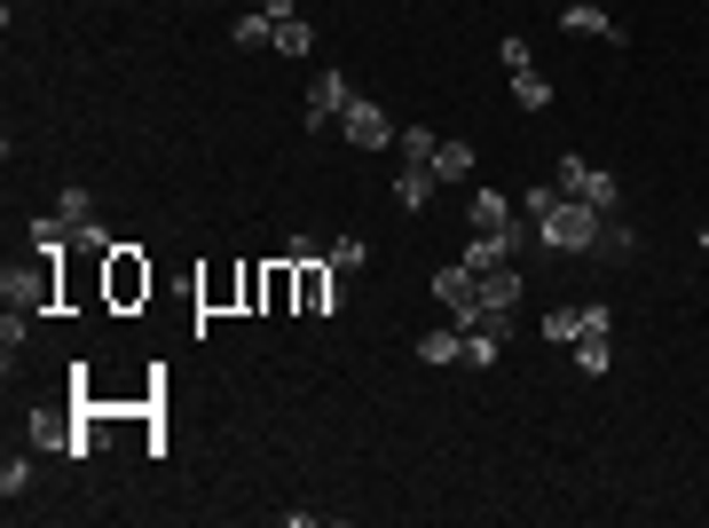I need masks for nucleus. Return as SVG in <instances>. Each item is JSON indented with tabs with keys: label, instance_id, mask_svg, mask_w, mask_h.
Instances as JSON below:
<instances>
[{
	"label": "nucleus",
	"instance_id": "6e6552de",
	"mask_svg": "<svg viewBox=\"0 0 709 528\" xmlns=\"http://www.w3.org/2000/svg\"><path fill=\"white\" fill-rule=\"evenodd\" d=\"M32 442L56 450V457H87V450H95V442H87V426H80L72 410H32Z\"/></svg>",
	"mask_w": 709,
	"mask_h": 528
},
{
	"label": "nucleus",
	"instance_id": "c85d7f7f",
	"mask_svg": "<svg viewBox=\"0 0 709 528\" xmlns=\"http://www.w3.org/2000/svg\"><path fill=\"white\" fill-rule=\"evenodd\" d=\"M552 206H560V182H552V189H521V213H528V221H545Z\"/></svg>",
	"mask_w": 709,
	"mask_h": 528
},
{
	"label": "nucleus",
	"instance_id": "20e7f679",
	"mask_svg": "<svg viewBox=\"0 0 709 528\" xmlns=\"http://www.w3.org/2000/svg\"><path fill=\"white\" fill-rule=\"evenodd\" d=\"M567 197H584V206H599V213H615L623 206V182L607 174V167H584V158H560V174H552Z\"/></svg>",
	"mask_w": 709,
	"mask_h": 528
},
{
	"label": "nucleus",
	"instance_id": "bb28decb",
	"mask_svg": "<svg viewBox=\"0 0 709 528\" xmlns=\"http://www.w3.org/2000/svg\"><path fill=\"white\" fill-rule=\"evenodd\" d=\"M0 498H32V457H9V466H0Z\"/></svg>",
	"mask_w": 709,
	"mask_h": 528
},
{
	"label": "nucleus",
	"instance_id": "c756f323",
	"mask_svg": "<svg viewBox=\"0 0 709 528\" xmlns=\"http://www.w3.org/2000/svg\"><path fill=\"white\" fill-rule=\"evenodd\" d=\"M56 213H63V221H95V197H87V189H63Z\"/></svg>",
	"mask_w": 709,
	"mask_h": 528
},
{
	"label": "nucleus",
	"instance_id": "6ab92c4d",
	"mask_svg": "<svg viewBox=\"0 0 709 528\" xmlns=\"http://www.w3.org/2000/svg\"><path fill=\"white\" fill-rule=\"evenodd\" d=\"M72 237H80V221H63V213L32 221V245H40V253H72Z\"/></svg>",
	"mask_w": 709,
	"mask_h": 528
},
{
	"label": "nucleus",
	"instance_id": "7c9ffc66",
	"mask_svg": "<svg viewBox=\"0 0 709 528\" xmlns=\"http://www.w3.org/2000/svg\"><path fill=\"white\" fill-rule=\"evenodd\" d=\"M24 332H32V316H24V308H9V316H0V347H9V355L24 347Z\"/></svg>",
	"mask_w": 709,
	"mask_h": 528
},
{
	"label": "nucleus",
	"instance_id": "cd10ccee",
	"mask_svg": "<svg viewBox=\"0 0 709 528\" xmlns=\"http://www.w3.org/2000/svg\"><path fill=\"white\" fill-rule=\"evenodd\" d=\"M245 308H253V316L268 308V260H245Z\"/></svg>",
	"mask_w": 709,
	"mask_h": 528
},
{
	"label": "nucleus",
	"instance_id": "f8f14e48",
	"mask_svg": "<svg viewBox=\"0 0 709 528\" xmlns=\"http://www.w3.org/2000/svg\"><path fill=\"white\" fill-rule=\"evenodd\" d=\"M197 308H206V316L245 308V269H229V260H221V269H206V277H197Z\"/></svg>",
	"mask_w": 709,
	"mask_h": 528
},
{
	"label": "nucleus",
	"instance_id": "a878e982",
	"mask_svg": "<svg viewBox=\"0 0 709 528\" xmlns=\"http://www.w3.org/2000/svg\"><path fill=\"white\" fill-rule=\"evenodd\" d=\"M323 260H331V269H340V277H355L363 260H370V245H363V237H331V253H323Z\"/></svg>",
	"mask_w": 709,
	"mask_h": 528
},
{
	"label": "nucleus",
	"instance_id": "0eeeda50",
	"mask_svg": "<svg viewBox=\"0 0 709 528\" xmlns=\"http://www.w3.org/2000/svg\"><path fill=\"white\" fill-rule=\"evenodd\" d=\"M513 253H521V221H504V229H473V245L457 253L473 277H489V269H513Z\"/></svg>",
	"mask_w": 709,
	"mask_h": 528
},
{
	"label": "nucleus",
	"instance_id": "2f4dec72",
	"mask_svg": "<svg viewBox=\"0 0 709 528\" xmlns=\"http://www.w3.org/2000/svg\"><path fill=\"white\" fill-rule=\"evenodd\" d=\"M260 16H277V24H284V16H300V0H260Z\"/></svg>",
	"mask_w": 709,
	"mask_h": 528
},
{
	"label": "nucleus",
	"instance_id": "2eb2a0df",
	"mask_svg": "<svg viewBox=\"0 0 709 528\" xmlns=\"http://www.w3.org/2000/svg\"><path fill=\"white\" fill-rule=\"evenodd\" d=\"M473 167H481V158H473L465 135H457V143H433V182H465Z\"/></svg>",
	"mask_w": 709,
	"mask_h": 528
},
{
	"label": "nucleus",
	"instance_id": "423d86ee",
	"mask_svg": "<svg viewBox=\"0 0 709 528\" xmlns=\"http://www.w3.org/2000/svg\"><path fill=\"white\" fill-rule=\"evenodd\" d=\"M504 72H513V103H521V111H545V103H552V79L536 72V56H528L521 32L504 40Z\"/></svg>",
	"mask_w": 709,
	"mask_h": 528
},
{
	"label": "nucleus",
	"instance_id": "5701e85b",
	"mask_svg": "<svg viewBox=\"0 0 709 528\" xmlns=\"http://www.w3.org/2000/svg\"><path fill=\"white\" fill-rule=\"evenodd\" d=\"M308 48H316L308 16H284V24H277V56H308Z\"/></svg>",
	"mask_w": 709,
	"mask_h": 528
},
{
	"label": "nucleus",
	"instance_id": "4468645a",
	"mask_svg": "<svg viewBox=\"0 0 709 528\" xmlns=\"http://www.w3.org/2000/svg\"><path fill=\"white\" fill-rule=\"evenodd\" d=\"M457 355H465V323H433V332H418V363H433V371H450Z\"/></svg>",
	"mask_w": 709,
	"mask_h": 528
},
{
	"label": "nucleus",
	"instance_id": "a211bd4d",
	"mask_svg": "<svg viewBox=\"0 0 709 528\" xmlns=\"http://www.w3.org/2000/svg\"><path fill=\"white\" fill-rule=\"evenodd\" d=\"M504 221H521L513 197H504V189H473V229H504Z\"/></svg>",
	"mask_w": 709,
	"mask_h": 528
},
{
	"label": "nucleus",
	"instance_id": "f03ea898",
	"mask_svg": "<svg viewBox=\"0 0 709 528\" xmlns=\"http://www.w3.org/2000/svg\"><path fill=\"white\" fill-rule=\"evenodd\" d=\"M599 229H607V213L560 189V206H552L545 221H536V237H545L552 253H599Z\"/></svg>",
	"mask_w": 709,
	"mask_h": 528
},
{
	"label": "nucleus",
	"instance_id": "f3484780",
	"mask_svg": "<svg viewBox=\"0 0 709 528\" xmlns=\"http://www.w3.org/2000/svg\"><path fill=\"white\" fill-rule=\"evenodd\" d=\"M607 363H615V340H607V332H584V340H576V371H584V379H607Z\"/></svg>",
	"mask_w": 709,
	"mask_h": 528
},
{
	"label": "nucleus",
	"instance_id": "393cba45",
	"mask_svg": "<svg viewBox=\"0 0 709 528\" xmlns=\"http://www.w3.org/2000/svg\"><path fill=\"white\" fill-rule=\"evenodd\" d=\"M545 340L576 347V340H584V308H552V316H545Z\"/></svg>",
	"mask_w": 709,
	"mask_h": 528
},
{
	"label": "nucleus",
	"instance_id": "412c9836",
	"mask_svg": "<svg viewBox=\"0 0 709 528\" xmlns=\"http://www.w3.org/2000/svg\"><path fill=\"white\" fill-rule=\"evenodd\" d=\"M229 40H236V48H277V16H260V9H253V16H236V24H229Z\"/></svg>",
	"mask_w": 709,
	"mask_h": 528
},
{
	"label": "nucleus",
	"instance_id": "7ed1b4c3",
	"mask_svg": "<svg viewBox=\"0 0 709 528\" xmlns=\"http://www.w3.org/2000/svg\"><path fill=\"white\" fill-rule=\"evenodd\" d=\"M150 284H158V269H150L134 245H119V253L103 260V308H111V316H134V308L150 300Z\"/></svg>",
	"mask_w": 709,
	"mask_h": 528
},
{
	"label": "nucleus",
	"instance_id": "39448f33",
	"mask_svg": "<svg viewBox=\"0 0 709 528\" xmlns=\"http://www.w3.org/2000/svg\"><path fill=\"white\" fill-rule=\"evenodd\" d=\"M300 269V308L292 316H340V269L316 253V260H292Z\"/></svg>",
	"mask_w": 709,
	"mask_h": 528
},
{
	"label": "nucleus",
	"instance_id": "b1692460",
	"mask_svg": "<svg viewBox=\"0 0 709 528\" xmlns=\"http://www.w3.org/2000/svg\"><path fill=\"white\" fill-rule=\"evenodd\" d=\"M631 245H638V237H631V229H623L615 213H607V229H599V253H591V260H631Z\"/></svg>",
	"mask_w": 709,
	"mask_h": 528
},
{
	"label": "nucleus",
	"instance_id": "9d476101",
	"mask_svg": "<svg viewBox=\"0 0 709 528\" xmlns=\"http://www.w3.org/2000/svg\"><path fill=\"white\" fill-rule=\"evenodd\" d=\"M433 300H442V308H450L457 323H473V316H481V277H473L465 260H450V269L433 277Z\"/></svg>",
	"mask_w": 709,
	"mask_h": 528
},
{
	"label": "nucleus",
	"instance_id": "ddd939ff",
	"mask_svg": "<svg viewBox=\"0 0 709 528\" xmlns=\"http://www.w3.org/2000/svg\"><path fill=\"white\" fill-rule=\"evenodd\" d=\"M560 32H576V40H623V24L607 16V9H591V0H567V9H560Z\"/></svg>",
	"mask_w": 709,
	"mask_h": 528
},
{
	"label": "nucleus",
	"instance_id": "dca6fc26",
	"mask_svg": "<svg viewBox=\"0 0 709 528\" xmlns=\"http://www.w3.org/2000/svg\"><path fill=\"white\" fill-rule=\"evenodd\" d=\"M433 189H442V182H433V167H411V158H402V182H394V197H402V213H418V206H426Z\"/></svg>",
	"mask_w": 709,
	"mask_h": 528
},
{
	"label": "nucleus",
	"instance_id": "473e14b6",
	"mask_svg": "<svg viewBox=\"0 0 709 528\" xmlns=\"http://www.w3.org/2000/svg\"><path fill=\"white\" fill-rule=\"evenodd\" d=\"M701 253H709V221H701Z\"/></svg>",
	"mask_w": 709,
	"mask_h": 528
},
{
	"label": "nucleus",
	"instance_id": "4be33fe9",
	"mask_svg": "<svg viewBox=\"0 0 709 528\" xmlns=\"http://www.w3.org/2000/svg\"><path fill=\"white\" fill-rule=\"evenodd\" d=\"M402 158H411V167H433V143H442V135H433V126H402Z\"/></svg>",
	"mask_w": 709,
	"mask_h": 528
},
{
	"label": "nucleus",
	"instance_id": "f257e3e1",
	"mask_svg": "<svg viewBox=\"0 0 709 528\" xmlns=\"http://www.w3.org/2000/svg\"><path fill=\"white\" fill-rule=\"evenodd\" d=\"M0 292H9V308H24V316H56L63 308V253H32V269H9Z\"/></svg>",
	"mask_w": 709,
	"mask_h": 528
},
{
	"label": "nucleus",
	"instance_id": "aec40b11",
	"mask_svg": "<svg viewBox=\"0 0 709 528\" xmlns=\"http://www.w3.org/2000/svg\"><path fill=\"white\" fill-rule=\"evenodd\" d=\"M481 308H521V269H489L481 277Z\"/></svg>",
	"mask_w": 709,
	"mask_h": 528
},
{
	"label": "nucleus",
	"instance_id": "1a4fd4ad",
	"mask_svg": "<svg viewBox=\"0 0 709 528\" xmlns=\"http://www.w3.org/2000/svg\"><path fill=\"white\" fill-rule=\"evenodd\" d=\"M347 103H355V87H347L340 63L308 79V126H340V119H347Z\"/></svg>",
	"mask_w": 709,
	"mask_h": 528
},
{
	"label": "nucleus",
	"instance_id": "9b49d317",
	"mask_svg": "<svg viewBox=\"0 0 709 528\" xmlns=\"http://www.w3.org/2000/svg\"><path fill=\"white\" fill-rule=\"evenodd\" d=\"M340 135H347L355 150H387V143L402 135V126H394L379 103H363V95H355V103H347V119H340Z\"/></svg>",
	"mask_w": 709,
	"mask_h": 528
}]
</instances>
